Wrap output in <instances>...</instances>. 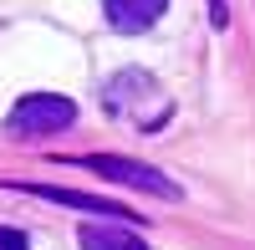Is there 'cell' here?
I'll return each mask as SVG.
<instances>
[{
	"label": "cell",
	"mask_w": 255,
	"mask_h": 250,
	"mask_svg": "<svg viewBox=\"0 0 255 250\" xmlns=\"http://www.w3.org/2000/svg\"><path fill=\"white\" fill-rule=\"evenodd\" d=\"M31 194L41 199H51V204H67V210H87V215H108V220H128L123 204L113 199H97V194H82V189H56V184H26Z\"/></svg>",
	"instance_id": "obj_6"
},
{
	"label": "cell",
	"mask_w": 255,
	"mask_h": 250,
	"mask_svg": "<svg viewBox=\"0 0 255 250\" xmlns=\"http://www.w3.org/2000/svg\"><path fill=\"white\" fill-rule=\"evenodd\" d=\"M0 250H26V235L10 230V225H0Z\"/></svg>",
	"instance_id": "obj_7"
},
{
	"label": "cell",
	"mask_w": 255,
	"mask_h": 250,
	"mask_svg": "<svg viewBox=\"0 0 255 250\" xmlns=\"http://www.w3.org/2000/svg\"><path fill=\"white\" fill-rule=\"evenodd\" d=\"M77 123V102L61 92H26L5 118V133L15 138H46V133H67Z\"/></svg>",
	"instance_id": "obj_1"
},
{
	"label": "cell",
	"mask_w": 255,
	"mask_h": 250,
	"mask_svg": "<svg viewBox=\"0 0 255 250\" xmlns=\"http://www.w3.org/2000/svg\"><path fill=\"white\" fill-rule=\"evenodd\" d=\"M77 245H82V250H148V240H143V235H133L123 220L82 225V230H77Z\"/></svg>",
	"instance_id": "obj_5"
},
{
	"label": "cell",
	"mask_w": 255,
	"mask_h": 250,
	"mask_svg": "<svg viewBox=\"0 0 255 250\" xmlns=\"http://www.w3.org/2000/svg\"><path fill=\"white\" fill-rule=\"evenodd\" d=\"M102 102H108V113H113V118H133L138 128H158V123L143 113V102H148L153 113H168V97L158 92V82L148 77V72H138V67L118 72V77L108 82V92H102Z\"/></svg>",
	"instance_id": "obj_2"
},
{
	"label": "cell",
	"mask_w": 255,
	"mask_h": 250,
	"mask_svg": "<svg viewBox=\"0 0 255 250\" xmlns=\"http://www.w3.org/2000/svg\"><path fill=\"white\" fill-rule=\"evenodd\" d=\"M72 163H82V169H92L113 184H128V189H143L153 199H179V184L168 174H158L153 163H138V158H123V153H87V158H72Z\"/></svg>",
	"instance_id": "obj_3"
},
{
	"label": "cell",
	"mask_w": 255,
	"mask_h": 250,
	"mask_svg": "<svg viewBox=\"0 0 255 250\" xmlns=\"http://www.w3.org/2000/svg\"><path fill=\"white\" fill-rule=\"evenodd\" d=\"M209 20H215V26H230V10H225V0H209Z\"/></svg>",
	"instance_id": "obj_8"
},
{
	"label": "cell",
	"mask_w": 255,
	"mask_h": 250,
	"mask_svg": "<svg viewBox=\"0 0 255 250\" xmlns=\"http://www.w3.org/2000/svg\"><path fill=\"white\" fill-rule=\"evenodd\" d=\"M163 10H168V0H102V15H108V26L123 31V36L148 31Z\"/></svg>",
	"instance_id": "obj_4"
}]
</instances>
